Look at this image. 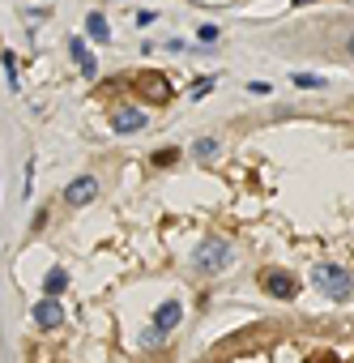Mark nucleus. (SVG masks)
<instances>
[{"label": "nucleus", "mask_w": 354, "mask_h": 363, "mask_svg": "<svg viewBox=\"0 0 354 363\" xmlns=\"http://www.w3.org/2000/svg\"><path fill=\"white\" fill-rule=\"evenodd\" d=\"M312 282L320 286V295L333 299V304H346L354 295V278H350L346 265H337V261H316L312 265Z\"/></svg>", "instance_id": "obj_2"}, {"label": "nucleus", "mask_w": 354, "mask_h": 363, "mask_svg": "<svg viewBox=\"0 0 354 363\" xmlns=\"http://www.w3.org/2000/svg\"><path fill=\"white\" fill-rule=\"evenodd\" d=\"M141 94H145V99H154V103H171V86H167V77H158V73H145V77H141Z\"/></svg>", "instance_id": "obj_9"}, {"label": "nucleus", "mask_w": 354, "mask_h": 363, "mask_svg": "<svg viewBox=\"0 0 354 363\" xmlns=\"http://www.w3.org/2000/svg\"><path fill=\"white\" fill-rule=\"evenodd\" d=\"M231 261H235V248L226 244L222 235H209V239H201V248L192 252V270L201 278H218L222 270H231Z\"/></svg>", "instance_id": "obj_3"}, {"label": "nucleus", "mask_w": 354, "mask_h": 363, "mask_svg": "<svg viewBox=\"0 0 354 363\" xmlns=\"http://www.w3.org/2000/svg\"><path fill=\"white\" fill-rule=\"evenodd\" d=\"M149 162H154V167H175V162H180V150H175V145H162V150L149 154Z\"/></svg>", "instance_id": "obj_14"}, {"label": "nucleus", "mask_w": 354, "mask_h": 363, "mask_svg": "<svg viewBox=\"0 0 354 363\" xmlns=\"http://www.w3.org/2000/svg\"><path fill=\"white\" fill-rule=\"evenodd\" d=\"M86 30H90L94 43H107V39H111V26H107L103 13H90V17H86Z\"/></svg>", "instance_id": "obj_12"}, {"label": "nucleus", "mask_w": 354, "mask_h": 363, "mask_svg": "<svg viewBox=\"0 0 354 363\" xmlns=\"http://www.w3.org/2000/svg\"><path fill=\"white\" fill-rule=\"evenodd\" d=\"M180 321H184V304H180V299H162V304L154 308V317H149V329L141 333V346H145V351L167 346L171 333L180 329Z\"/></svg>", "instance_id": "obj_1"}, {"label": "nucleus", "mask_w": 354, "mask_h": 363, "mask_svg": "<svg viewBox=\"0 0 354 363\" xmlns=\"http://www.w3.org/2000/svg\"><path fill=\"white\" fill-rule=\"evenodd\" d=\"M290 5H295V9H303V5H316V0H290Z\"/></svg>", "instance_id": "obj_21"}, {"label": "nucleus", "mask_w": 354, "mask_h": 363, "mask_svg": "<svg viewBox=\"0 0 354 363\" xmlns=\"http://www.w3.org/2000/svg\"><path fill=\"white\" fill-rule=\"evenodd\" d=\"M43 227H47V205H39L35 218H30V231H43Z\"/></svg>", "instance_id": "obj_17"}, {"label": "nucleus", "mask_w": 354, "mask_h": 363, "mask_svg": "<svg viewBox=\"0 0 354 363\" xmlns=\"http://www.w3.org/2000/svg\"><path fill=\"white\" fill-rule=\"evenodd\" d=\"M64 290H68V270H64V265H52V270H47V278H43V295L60 299Z\"/></svg>", "instance_id": "obj_10"}, {"label": "nucleus", "mask_w": 354, "mask_h": 363, "mask_svg": "<svg viewBox=\"0 0 354 363\" xmlns=\"http://www.w3.org/2000/svg\"><path fill=\"white\" fill-rule=\"evenodd\" d=\"M214 82H218V77H201V82H192V90H188V99H192V103H196V99H205V94L214 90Z\"/></svg>", "instance_id": "obj_16"}, {"label": "nucleus", "mask_w": 354, "mask_h": 363, "mask_svg": "<svg viewBox=\"0 0 354 363\" xmlns=\"http://www.w3.org/2000/svg\"><path fill=\"white\" fill-rule=\"evenodd\" d=\"M30 317H35V329H39V333H52V329L64 325V308H60V299L43 295V299L30 308Z\"/></svg>", "instance_id": "obj_5"}, {"label": "nucleus", "mask_w": 354, "mask_h": 363, "mask_svg": "<svg viewBox=\"0 0 354 363\" xmlns=\"http://www.w3.org/2000/svg\"><path fill=\"white\" fill-rule=\"evenodd\" d=\"M188 154H192V158H218V154H222V141H218V137H196Z\"/></svg>", "instance_id": "obj_11"}, {"label": "nucleus", "mask_w": 354, "mask_h": 363, "mask_svg": "<svg viewBox=\"0 0 354 363\" xmlns=\"http://www.w3.org/2000/svg\"><path fill=\"white\" fill-rule=\"evenodd\" d=\"M257 286L265 290L269 299H282V304L299 295V278H295L290 270H282V265H269V270H261V274H257Z\"/></svg>", "instance_id": "obj_4"}, {"label": "nucleus", "mask_w": 354, "mask_h": 363, "mask_svg": "<svg viewBox=\"0 0 354 363\" xmlns=\"http://www.w3.org/2000/svg\"><path fill=\"white\" fill-rule=\"evenodd\" d=\"M68 56H73V64H77V68L86 73V77H94V73H98V60H94V52H90V47H86L77 35L68 39Z\"/></svg>", "instance_id": "obj_8"}, {"label": "nucleus", "mask_w": 354, "mask_h": 363, "mask_svg": "<svg viewBox=\"0 0 354 363\" xmlns=\"http://www.w3.org/2000/svg\"><path fill=\"white\" fill-rule=\"evenodd\" d=\"M290 82L303 90H324V77H316V73H290Z\"/></svg>", "instance_id": "obj_15"}, {"label": "nucleus", "mask_w": 354, "mask_h": 363, "mask_svg": "<svg viewBox=\"0 0 354 363\" xmlns=\"http://www.w3.org/2000/svg\"><path fill=\"white\" fill-rule=\"evenodd\" d=\"M218 39V26H201V43H214Z\"/></svg>", "instance_id": "obj_19"}, {"label": "nucleus", "mask_w": 354, "mask_h": 363, "mask_svg": "<svg viewBox=\"0 0 354 363\" xmlns=\"http://www.w3.org/2000/svg\"><path fill=\"white\" fill-rule=\"evenodd\" d=\"M0 64H5V82H9V90H17V52H0Z\"/></svg>", "instance_id": "obj_13"}, {"label": "nucleus", "mask_w": 354, "mask_h": 363, "mask_svg": "<svg viewBox=\"0 0 354 363\" xmlns=\"http://www.w3.org/2000/svg\"><path fill=\"white\" fill-rule=\"evenodd\" d=\"M145 124H149V115H145L141 107H120L115 120H111V129H115L120 137H133V133H141Z\"/></svg>", "instance_id": "obj_7"}, {"label": "nucleus", "mask_w": 354, "mask_h": 363, "mask_svg": "<svg viewBox=\"0 0 354 363\" xmlns=\"http://www.w3.org/2000/svg\"><path fill=\"white\" fill-rule=\"evenodd\" d=\"M342 47H346V56L354 60V35H346V43H342Z\"/></svg>", "instance_id": "obj_20"}, {"label": "nucleus", "mask_w": 354, "mask_h": 363, "mask_svg": "<svg viewBox=\"0 0 354 363\" xmlns=\"http://www.w3.org/2000/svg\"><path fill=\"white\" fill-rule=\"evenodd\" d=\"M98 197V176H77V180H68V188H64V205H90Z\"/></svg>", "instance_id": "obj_6"}, {"label": "nucleus", "mask_w": 354, "mask_h": 363, "mask_svg": "<svg viewBox=\"0 0 354 363\" xmlns=\"http://www.w3.org/2000/svg\"><path fill=\"white\" fill-rule=\"evenodd\" d=\"M248 90H252V94H273V86H269V82H248Z\"/></svg>", "instance_id": "obj_18"}]
</instances>
